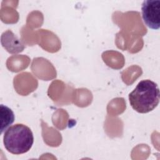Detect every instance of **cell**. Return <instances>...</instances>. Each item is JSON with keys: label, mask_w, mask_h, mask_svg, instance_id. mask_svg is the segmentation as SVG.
Wrapping results in <instances>:
<instances>
[{"label": "cell", "mask_w": 160, "mask_h": 160, "mask_svg": "<svg viewBox=\"0 0 160 160\" xmlns=\"http://www.w3.org/2000/svg\"><path fill=\"white\" fill-rule=\"evenodd\" d=\"M129 100L131 107L136 111L148 113L155 109L159 104V88L151 80H142L129 93Z\"/></svg>", "instance_id": "obj_1"}, {"label": "cell", "mask_w": 160, "mask_h": 160, "mask_svg": "<svg viewBox=\"0 0 160 160\" xmlns=\"http://www.w3.org/2000/svg\"><path fill=\"white\" fill-rule=\"evenodd\" d=\"M34 136L31 129L22 124H16L6 129L3 143L8 151L13 154L27 152L32 148Z\"/></svg>", "instance_id": "obj_2"}, {"label": "cell", "mask_w": 160, "mask_h": 160, "mask_svg": "<svg viewBox=\"0 0 160 160\" xmlns=\"http://www.w3.org/2000/svg\"><path fill=\"white\" fill-rule=\"evenodd\" d=\"M141 11L142 19L146 25L151 29H158L160 28V1H144Z\"/></svg>", "instance_id": "obj_3"}, {"label": "cell", "mask_w": 160, "mask_h": 160, "mask_svg": "<svg viewBox=\"0 0 160 160\" xmlns=\"http://www.w3.org/2000/svg\"><path fill=\"white\" fill-rule=\"evenodd\" d=\"M1 44L6 51L11 54L19 53L25 48L24 44L10 30H7L2 34Z\"/></svg>", "instance_id": "obj_4"}, {"label": "cell", "mask_w": 160, "mask_h": 160, "mask_svg": "<svg viewBox=\"0 0 160 160\" xmlns=\"http://www.w3.org/2000/svg\"><path fill=\"white\" fill-rule=\"evenodd\" d=\"M1 116L4 117V121H2L1 127V133L3 132L4 128L6 129L8 126L11 125L14 120V115L12 110L9 108L8 107L4 106L3 104L1 105Z\"/></svg>", "instance_id": "obj_5"}]
</instances>
